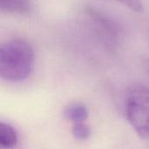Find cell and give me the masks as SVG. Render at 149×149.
Here are the masks:
<instances>
[{
    "instance_id": "obj_1",
    "label": "cell",
    "mask_w": 149,
    "mask_h": 149,
    "mask_svg": "<svg viewBox=\"0 0 149 149\" xmlns=\"http://www.w3.org/2000/svg\"><path fill=\"white\" fill-rule=\"evenodd\" d=\"M34 64V52L24 39H11L0 47V77L3 80L17 83L31 75Z\"/></svg>"
},
{
    "instance_id": "obj_2",
    "label": "cell",
    "mask_w": 149,
    "mask_h": 149,
    "mask_svg": "<svg viewBox=\"0 0 149 149\" xmlns=\"http://www.w3.org/2000/svg\"><path fill=\"white\" fill-rule=\"evenodd\" d=\"M126 115L131 127L141 139L149 138V88L142 84L129 87L126 95Z\"/></svg>"
},
{
    "instance_id": "obj_3",
    "label": "cell",
    "mask_w": 149,
    "mask_h": 149,
    "mask_svg": "<svg viewBox=\"0 0 149 149\" xmlns=\"http://www.w3.org/2000/svg\"><path fill=\"white\" fill-rule=\"evenodd\" d=\"M64 117L72 124L85 122L88 118L87 107L80 103H72L66 106L63 111Z\"/></svg>"
},
{
    "instance_id": "obj_4",
    "label": "cell",
    "mask_w": 149,
    "mask_h": 149,
    "mask_svg": "<svg viewBox=\"0 0 149 149\" xmlns=\"http://www.w3.org/2000/svg\"><path fill=\"white\" fill-rule=\"evenodd\" d=\"M18 142L17 130L10 124L2 121L0 123V145L3 149L14 148Z\"/></svg>"
},
{
    "instance_id": "obj_5",
    "label": "cell",
    "mask_w": 149,
    "mask_h": 149,
    "mask_svg": "<svg viewBox=\"0 0 149 149\" xmlns=\"http://www.w3.org/2000/svg\"><path fill=\"white\" fill-rule=\"evenodd\" d=\"M2 11L12 13H26L30 11L31 3L29 0H0Z\"/></svg>"
},
{
    "instance_id": "obj_6",
    "label": "cell",
    "mask_w": 149,
    "mask_h": 149,
    "mask_svg": "<svg viewBox=\"0 0 149 149\" xmlns=\"http://www.w3.org/2000/svg\"><path fill=\"white\" fill-rule=\"evenodd\" d=\"M72 134L78 141H86L91 135V129L85 122L72 124Z\"/></svg>"
},
{
    "instance_id": "obj_7",
    "label": "cell",
    "mask_w": 149,
    "mask_h": 149,
    "mask_svg": "<svg viewBox=\"0 0 149 149\" xmlns=\"http://www.w3.org/2000/svg\"><path fill=\"white\" fill-rule=\"evenodd\" d=\"M117 1L136 12H141L143 10V5L141 0H117Z\"/></svg>"
}]
</instances>
